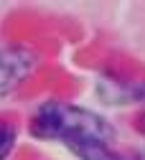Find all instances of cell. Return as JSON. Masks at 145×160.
<instances>
[{"instance_id":"1","label":"cell","mask_w":145,"mask_h":160,"mask_svg":"<svg viewBox=\"0 0 145 160\" xmlns=\"http://www.w3.org/2000/svg\"><path fill=\"white\" fill-rule=\"evenodd\" d=\"M28 130L36 140H59L79 160H117L115 127L84 107L49 99L33 112Z\"/></svg>"},{"instance_id":"2","label":"cell","mask_w":145,"mask_h":160,"mask_svg":"<svg viewBox=\"0 0 145 160\" xmlns=\"http://www.w3.org/2000/svg\"><path fill=\"white\" fill-rule=\"evenodd\" d=\"M36 69V56L26 48L0 51V94H8Z\"/></svg>"},{"instance_id":"3","label":"cell","mask_w":145,"mask_h":160,"mask_svg":"<svg viewBox=\"0 0 145 160\" xmlns=\"http://www.w3.org/2000/svg\"><path fill=\"white\" fill-rule=\"evenodd\" d=\"M15 142H18V130H15V125L0 117V160H8V158H10Z\"/></svg>"},{"instance_id":"4","label":"cell","mask_w":145,"mask_h":160,"mask_svg":"<svg viewBox=\"0 0 145 160\" xmlns=\"http://www.w3.org/2000/svg\"><path fill=\"white\" fill-rule=\"evenodd\" d=\"M120 160V158H117ZM122 160H145V155H140V152H135V155H130V158H122Z\"/></svg>"}]
</instances>
